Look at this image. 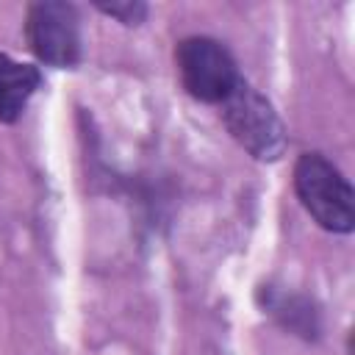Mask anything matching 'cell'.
<instances>
[{"mask_svg": "<svg viewBox=\"0 0 355 355\" xmlns=\"http://www.w3.org/2000/svg\"><path fill=\"white\" fill-rule=\"evenodd\" d=\"M294 189L313 222L330 233L355 227V194L347 178L319 153L300 155L294 166Z\"/></svg>", "mask_w": 355, "mask_h": 355, "instance_id": "obj_1", "label": "cell"}, {"mask_svg": "<svg viewBox=\"0 0 355 355\" xmlns=\"http://www.w3.org/2000/svg\"><path fill=\"white\" fill-rule=\"evenodd\" d=\"M222 119L230 136L258 161H275L286 150V130L272 103L252 89L247 80H239L236 89L222 100Z\"/></svg>", "mask_w": 355, "mask_h": 355, "instance_id": "obj_2", "label": "cell"}, {"mask_svg": "<svg viewBox=\"0 0 355 355\" xmlns=\"http://www.w3.org/2000/svg\"><path fill=\"white\" fill-rule=\"evenodd\" d=\"M175 64L186 92L202 103H222L239 78L230 50L211 36H189L175 50Z\"/></svg>", "mask_w": 355, "mask_h": 355, "instance_id": "obj_3", "label": "cell"}, {"mask_svg": "<svg viewBox=\"0 0 355 355\" xmlns=\"http://www.w3.org/2000/svg\"><path fill=\"white\" fill-rule=\"evenodd\" d=\"M28 44L39 61L50 67H75L80 58L78 11L69 3L42 0L28 8Z\"/></svg>", "mask_w": 355, "mask_h": 355, "instance_id": "obj_4", "label": "cell"}, {"mask_svg": "<svg viewBox=\"0 0 355 355\" xmlns=\"http://www.w3.org/2000/svg\"><path fill=\"white\" fill-rule=\"evenodd\" d=\"M39 83L42 75L33 64H22L0 53V122H14L39 89Z\"/></svg>", "mask_w": 355, "mask_h": 355, "instance_id": "obj_5", "label": "cell"}, {"mask_svg": "<svg viewBox=\"0 0 355 355\" xmlns=\"http://www.w3.org/2000/svg\"><path fill=\"white\" fill-rule=\"evenodd\" d=\"M97 8L103 14L125 22V25H139L144 19V14H147V6L144 3H130V0L128 3H97Z\"/></svg>", "mask_w": 355, "mask_h": 355, "instance_id": "obj_6", "label": "cell"}]
</instances>
